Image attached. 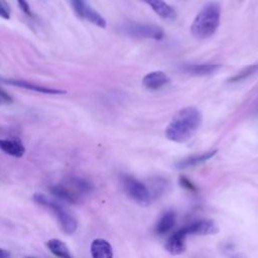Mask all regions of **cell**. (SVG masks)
<instances>
[{"instance_id": "1", "label": "cell", "mask_w": 258, "mask_h": 258, "mask_svg": "<svg viewBox=\"0 0 258 258\" xmlns=\"http://www.w3.org/2000/svg\"><path fill=\"white\" fill-rule=\"evenodd\" d=\"M203 121L202 112L196 107L180 110L165 129V136L173 142H184L190 139Z\"/></svg>"}, {"instance_id": "2", "label": "cell", "mask_w": 258, "mask_h": 258, "mask_svg": "<svg viewBox=\"0 0 258 258\" xmlns=\"http://www.w3.org/2000/svg\"><path fill=\"white\" fill-rule=\"evenodd\" d=\"M221 18V6L217 2L207 3L197 14L191 25L190 32L198 39L211 37L218 29Z\"/></svg>"}, {"instance_id": "3", "label": "cell", "mask_w": 258, "mask_h": 258, "mask_svg": "<svg viewBox=\"0 0 258 258\" xmlns=\"http://www.w3.org/2000/svg\"><path fill=\"white\" fill-rule=\"evenodd\" d=\"M51 192L60 201L76 204L92 190L91 183L81 177H70L62 182L51 186Z\"/></svg>"}, {"instance_id": "4", "label": "cell", "mask_w": 258, "mask_h": 258, "mask_svg": "<svg viewBox=\"0 0 258 258\" xmlns=\"http://www.w3.org/2000/svg\"><path fill=\"white\" fill-rule=\"evenodd\" d=\"M35 203L39 204L42 207L49 209L56 217L62 228V230L68 234H73L78 228V223L73 215H71L61 205L57 202L48 199L44 195L36 194L33 197Z\"/></svg>"}, {"instance_id": "5", "label": "cell", "mask_w": 258, "mask_h": 258, "mask_svg": "<svg viewBox=\"0 0 258 258\" xmlns=\"http://www.w3.org/2000/svg\"><path fill=\"white\" fill-rule=\"evenodd\" d=\"M122 184L127 196L141 206H148L151 202V194L144 183L130 175L122 176Z\"/></svg>"}, {"instance_id": "6", "label": "cell", "mask_w": 258, "mask_h": 258, "mask_svg": "<svg viewBox=\"0 0 258 258\" xmlns=\"http://www.w3.org/2000/svg\"><path fill=\"white\" fill-rule=\"evenodd\" d=\"M122 31L132 37L138 38H151L160 40L164 37V31L161 27L153 24H145L138 22H126L122 26Z\"/></svg>"}, {"instance_id": "7", "label": "cell", "mask_w": 258, "mask_h": 258, "mask_svg": "<svg viewBox=\"0 0 258 258\" xmlns=\"http://www.w3.org/2000/svg\"><path fill=\"white\" fill-rule=\"evenodd\" d=\"M187 235H214L218 233L219 228L212 220H200L191 223L181 229Z\"/></svg>"}, {"instance_id": "8", "label": "cell", "mask_w": 258, "mask_h": 258, "mask_svg": "<svg viewBox=\"0 0 258 258\" xmlns=\"http://www.w3.org/2000/svg\"><path fill=\"white\" fill-rule=\"evenodd\" d=\"M147 4L161 18L166 20H174L176 12L173 7L167 4L164 0H140Z\"/></svg>"}, {"instance_id": "9", "label": "cell", "mask_w": 258, "mask_h": 258, "mask_svg": "<svg viewBox=\"0 0 258 258\" xmlns=\"http://www.w3.org/2000/svg\"><path fill=\"white\" fill-rule=\"evenodd\" d=\"M170 81L169 77L161 72V71H155L148 73L144 76L142 80V85L149 90H157L168 84Z\"/></svg>"}, {"instance_id": "10", "label": "cell", "mask_w": 258, "mask_h": 258, "mask_svg": "<svg viewBox=\"0 0 258 258\" xmlns=\"http://www.w3.org/2000/svg\"><path fill=\"white\" fill-rule=\"evenodd\" d=\"M185 237L186 235L180 229L173 233L165 243V250L172 255H178L185 250Z\"/></svg>"}, {"instance_id": "11", "label": "cell", "mask_w": 258, "mask_h": 258, "mask_svg": "<svg viewBox=\"0 0 258 258\" xmlns=\"http://www.w3.org/2000/svg\"><path fill=\"white\" fill-rule=\"evenodd\" d=\"M221 69V64L218 63H190L183 64L181 70L192 76H208L216 73Z\"/></svg>"}, {"instance_id": "12", "label": "cell", "mask_w": 258, "mask_h": 258, "mask_svg": "<svg viewBox=\"0 0 258 258\" xmlns=\"http://www.w3.org/2000/svg\"><path fill=\"white\" fill-rule=\"evenodd\" d=\"M0 149L6 154L14 157H21L25 152L24 145L16 138L0 139Z\"/></svg>"}, {"instance_id": "13", "label": "cell", "mask_w": 258, "mask_h": 258, "mask_svg": "<svg viewBox=\"0 0 258 258\" xmlns=\"http://www.w3.org/2000/svg\"><path fill=\"white\" fill-rule=\"evenodd\" d=\"M91 254L94 258H111L113 256V249L108 241L95 239L91 244Z\"/></svg>"}, {"instance_id": "14", "label": "cell", "mask_w": 258, "mask_h": 258, "mask_svg": "<svg viewBox=\"0 0 258 258\" xmlns=\"http://www.w3.org/2000/svg\"><path fill=\"white\" fill-rule=\"evenodd\" d=\"M7 84L13 85V86H17V87H21L24 89H28V90H32V91H36L39 93H44V94H52V95H57V94H64L66 92L59 89H51V88H46V87H41V86H37L34 85L32 83H29L27 81H22V80H5L4 81Z\"/></svg>"}, {"instance_id": "15", "label": "cell", "mask_w": 258, "mask_h": 258, "mask_svg": "<svg viewBox=\"0 0 258 258\" xmlns=\"http://www.w3.org/2000/svg\"><path fill=\"white\" fill-rule=\"evenodd\" d=\"M216 153H217V150H212V151H208V152H205L203 154H200V155L190 156L188 158H185V159H182V160L178 161L175 164V167L178 168V169H184V168H188V167L199 165L201 163H204L208 159L212 158Z\"/></svg>"}, {"instance_id": "16", "label": "cell", "mask_w": 258, "mask_h": 258, "mask_svg": "<svg viewBox=\"0 0 258 258\" xmlns=\"http://www.w3.org/2000/svg\"><path fill=\"white\" fill-rule=\"evenodd\" d=\"M175 213L172 211H168L166 212L161 219L159 220V222L156 225V232L160 235L166 234L168 231H170L172 229V227L175 224Z\"/></svg>"}, {"instance_id": "17", "label": "cell", "mask_w": 258, "mask_h": 258, "mask_svg": "<svg viewBox=\"0 0 258 258\" xmlns=\"http://www.w3.org/2000/svg\"><path fill=\"white\" fill-rule=\"evenodd\" d=\"M46 246L50 250V252L57 256V257H63V258H69L71 257L70 250L68 246L59 239H50L46 242Z\"/></svg>"}, {"instance_id": "18", "label": "cell", "mask_w": 258, "mask_h": 258, "mask_svg": "<svg viewBox=\"0 0 258 258\" xmlns=\"http://www.w3.org/2000/svg\"><path fill=\"white\" fill-rule=\"evenodd\" d=\"M83 18L90 21L91 23L101 27V28H105L106 27V20L105 18L98 12L96 11L94 8H92L91 6H87L84 14H83Z\"/></svg>"}, {"instance_id": "19", "label": "cell", "mask_w": 258, "mask_h": 258, "mask_svg": "<svg viewBox=\"0 0 258 258\" xmlns=\"http://www.w3.org/2000/svg\"><path fill=\"white\" fill-rule=\"evenodd\" d=\"M258 72V63H254V64H250L247 68H245L244 70H242L241 72H239L238 74H236L235 76H233L232 78L229 79L230 83H238L241 82L243 80L248 79L249 77H251L252 75L256 74Z\"/></svg>"}, {"instance_id": "20", "label": "cell", "mask_w": 258, "mask_h": 258, "mask_svg": "<svg viewBox=\"0 0 258 258\" xmlns=\"http://www.w3.org/2000/svg\"><path fill=\"white\" fill-rule=\"evenodd\" d=\"M72 5H73V8L76 12V14L83 18V14H84V11L86 9V7L88 6L86 0H72Z\"/></svg>"}, {"instance_id": "21", "label": "cell", "mask_w": 258, "mask_h": 258, "mask_svg": "<svg viewBox=\"0 0 258 258\" xmlns=\"http://www.w3.org/2000/svg\"><path fill=\"white\" fill-rule=\"evenodd\" d=\"M10 13L11 9L6 0H0V17L3 19H9Z\"/></svg>"}, {"instance_id": "22", "label": "cell", "mask_w": 258, "mask_h": 258, "mask_svg": "<svg viewBox=\"0 0 258 258\" xmlns=\"http://www.w3.org/2000/svg\"><path fill=\"white\" fill-rule=\"evenodd\" d=\"M16 1L18 3L19 8L22 10V12H24L27 15H31V9L27 0H16Z\"/></svg>"}, {"instance_id": "23", "label": "cell", "mask_w": 258, "mask_h": 258, "mask_svg": "<svg viewBox=\"0 0 258 258\" xmlns=\"http://www.w3.org/2000/svg\"><path fill=\"white\" fill-rule=\"evenodd\" d=\"M179 182H180L181 185H183V186L186 187L187 189H189V190H191V191H195V190H196L195 185H194L188 179H186L184 176H180V177H179Z\"/></svg>"}, {"instance_id": "24", "label": "cell", "mask_w": 258, "mask_h": 258, "mask_svg": "<svg viewBox=\"0 0 258 258\" xmlns=\"http://www.w3.org/2000/svg\"><path fill=\"white\" fill-rule=\"evenodd\" d=\"M9 256H10L9 252H7L5 249L0 248V258H7Z\"/></svg>"}]
</instances>
